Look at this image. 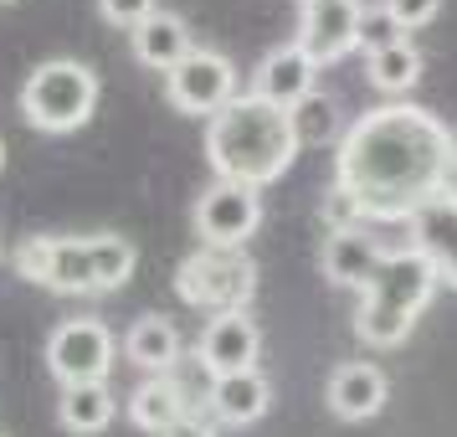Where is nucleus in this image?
Segmentation results:
<instances>
[{"label":"nucleus","mask_w":457,"mask_h":437,"mask_svg":"<svg viewBox=\"0 0 457 437\" xmlns=\"http://www.w3.org/2000/svg\"><path fill=\"white\" fill-rule=\"evenodd\" d=\"M453 149L457 134L436 113L416 104H380L345 129L334 181L360 201L365 222H411L427 201H436Z\"/></svg>","instance_id":"obj_1"},{"label":"nucleus","mask_w":457,"mask_h":437,"mask_svg":"<svg viewBox=\"0 0 457 437\" xmlns=\"http://www.w3.org/2000/svg\"><path fill=\"white\" fill-rule=\"evenodd\" d=\"M298 149L303 145L293 134V113L257 93H237L216 119H206V160L216 181L262 190L288 175Z\"/></svg>","instance_id":"obj_2"},{"label":"nucleus","mask_w":457,"mask_h":437,"mask_svg":"<svg viewBox=\"0 0 457 437\" xmlns=\"http://www.w3.org/2000/svg\"><path fill=\"white\" fill-rule=\"evenodd\" d=\"M436 268L416 248H395L380 257V268L370 273V283L360 289V309H354V334L375 345V350H395L411 324L421 319V309L436 293Z\"/></svg>","instance_id":"obj_3"},{"label":"nucleus","mask_w":457,"mask_h":437,"mask_svg":"<svg viewBox=\"0 0 457 437\" xmlns=\"http://www.w3.org/2000/svg\"><path fill=\"white\" fill-rule=\"evenodd\" d=\"M98 72L78 57H46L21 83V119L42 134H72L98 108Z\"/></svg>","instance_id":"obj_4"},{"label":"nucleus","mask_w":457,"mask_h":437,"mask_svg":"<svg viewBox=\"0 0 457 437\" xmlns=\"http://www.w3.org/2000/svg\"><path fill=\"white\" fill-rule=\"evenodd\" d=\"M175 293L190 309L216 314H247L257 293V263L242 248H195L175 268Z\"/></svg>","instance_id":"obj_5"},{"label":"nucleus","mask_w":457,"mask_h":437,"mask_svg":"<svg viewBox=\"0 0 457 437\" xmlns=\"http://www.w3.org/2000/svg\"><path fill=\"white\" fill-rule=\"evenodd\" d=\"M16 273L52 293H98L93 237H26L16 248Z\"/></svg>","instance_id":"obj_6"},{"label":"nucleus","mask_w":457,"mask_h":437,"mask_svg":"<svg viewBox=\"0 0 457 437\" xmlns=\"http://www.w3.org/2000/svg\"><path fill=\"white\" fill-rule=\"evenodd\" d=\"M113 330L104 319H62L57 330L46 334V371L57 375V386H93V381H108L113 371Z\"/></svg>","instance_id":"obj_7"},{"label":"nucleus","mask_w":457,"mask_h":437,"mask_svg":"<svg viewBox=\"0 0 457 437\" xmlns=\"http://www.w3.org/2000/svg\"><path fill=\"white\" fill-rule=\"evenodd\" d=\"M165 98H170L175 113L216 119V113L237 98V67H231L227 52H216V46H195L175 72H165Z\"/></svg>","instance_id":"obj_8"},{"label":"nucleus","mask_w":457,"mask_h":437,"mask_svg":"<svg viewBox=\"0 0 457 437\" xmlns=\"http://www.w3.org/2000/svg\"><path fill=\"white\" fill-rule=\"evenodd\" d=\"M262 227V196L237 181H216L195 201V231L201 248H247V237Z\"/></svg>","instance_id":"obj_9"},{"label":"nucleus","mask_w":457,"mask_h":437,"mask_svg":"<svg viewBox=\"0 0 457 437\" xmlns=\"http://www.w3.org/2000/svg\"><path fill=\"white\" fill-rule=\"evenodd\" d=\"M360 21H365L360 0H298V46L319 67L345 63L360 46Z\"/></svg>","instance_id":"obj_10"},{"label":"nucleus","mask_w":457,"mask_h":437,"mask_svg":"<svg viewBox=\"0 0 457 437\" xmlns=\"http://www.w3.org/2000/svg\"><path fill=\"white\" fill-rule=\"evenodd\" d=\"M257 350H262V330L252 324L247 314H216L206 330H201L195 360H201V371L211 381H221V375L257 371Z\"/></svg>","instance_id":"obj_11"},{"label":"nucleus","mask_w":457,"mask_h":437,"mask_svg":"<svg viewBox=\"0 0 457 437\" xmlns=\"http://www.w3.org/2000/svg\"><path fill=\"white\" fill-rule=\"evenodd\" d=\"M252 93L278 104V108H298L303 98L319 93V63L298 42L272 46L268 57L257 63V72H252Z\"/></svg>","instance_id":"obj_12"},{"label":"nucleus","mask_w":457,"mask_h":437,"mask_svg":"<svg viewBox=\"0 0 457 437\" xmlns=\"http://www.w3.org/2000/svg\"><path fill=\"white\" fill-rule=\"evenodd\" d=\"M386 396H391V386H386L380 366H370V360H345V366H334L329 412L339 416V422H370V416H380Z\"/></svg>","instance_id":"obj_13"},{"label":"nucleus","mask_w":457,"mask_h":437,"mask_svg":"<svg viewBox=\"0 0 457 437\" xmlns=\"http://www.w3.org/2000/svg\"><path fill=\"white\" fill-rule=\"evenodd\" d=\"M380 257H386V248H380L365 227L324 231L319 268H324V278H329V283H339V289H365V283H370V273L380 268Z\"/></svg>","instance_id":"obj_14"},{"label":"nucleus","mask_w":457,"mask_h":437,"mask_svg":"<svg viewBox=\"0 0 457 437\" xmlns=\"http://www.w3.org/2000/svg\"><path fill=\"white\" fill-rule=\"evenodd\" d=\"M406 227H411V248L436 268V278L447 289H457V206L436 196V201H427L416 211Z\"/></svg>","instance_id":"obj_15"},{"label":"nucleus","mask_w":457,"mask_h":437,"mask_svg":"<svg viewBox=\"0 0 457 437\" xmlns=\"http://www.w3.org/2000/svg\"><path fill=\"white\" fill-rule=\"evenodd\" d=\"M186 416H195V412H190V396L175 375H149V381H139V386L129 391V422L149 437H165L170 427H180Z\"/></svg>","instance_id":"obj_16"},{"label":"nucleus","mask_w":457,"mask_h":437,"mask_svg":"<svg viewBox=\"0 0 457 437\" xmlns=\"http://www.w3.org/2000/svg\"><path fill=\"white\" fill-rule=\"evenodd\" d=\"M129 42H134V57L145 67H154V72H175L195 52L186 16H175V11H154L139 31H129Z\"/></svg>","instance_id":"obj_17"},{"label":"nucleus","mask_w":457,"mask_h":437,"mask_svg":"<svg viewBox=\"0 0 457 437\" xmlns=\"http://www.w3.org/2000/svg\"><path fill=\"white\" fill-rule=\"evenodd\" d=\"M206 407H211V416L227 422V427H252V422L272 407V386H268V375L262 371L221 375V381H211Z\"/></svg>","instance_id":"obj_18"},{"label":"nucleus","mask_w":457,"mask_h":437,"mask_svg":"<svg viewBox=\"0 0 457 437\" xmlns=\"http://www.w3.org/2000/svg\"><path fill=\"white\" fill-rule=\"evenodd\" d=\"M124 360L139 366V371H149V375H170L180 366V330L170 324L165 314L134 319L129 334H124Z\"/></svg>","instance_id":"obj_19"},{"label":"nucleus","mask_w":457,"mask_h":437,"mask_svg":"<svg viewBox=\"0 0 457 437\" xmlns=\"http://www.w3.org/2000/svg\"><path fill=\"white\" fill-rule=\"evenodd\" d=\"M57 422H62V433L72 437H98L113 422V391H108V381H93V386H67L57 396Z\"/></svg>","instance_id":"obj_20"},{"label":"nucleus","mask_w":457,"mask_h":437,"mask_svg":"<svg viewBox=\"0 0 457 437\" xmlns=\"http://www.w3.org/2000/svg\"><path fill=\"white\" fill-rule=\"evenodd\" d=\"M421 83V52L411 42H395L386 52H370V88L386 98H406Z\"/></svg>","instance_id":"obj_21"},{"label":"nucleus","mask_w":457,"mask_h":437,"mask_svg":"<svg viewBox=\"0 0 457 437\" xmlns=\"http://www.w3.org/2000/svg\"><path fill=\"white\" fill-rule=\"evenodd\" d=\"M93 263H98V293H119L139 268V252L119 231H93Z\"/></svg>","instance_id":"obj_22"},{"label":"nucleus","mask_w":457,"mask_h":437,"mask_svg":"<svg viewBox=\"0 0 457 437\" xmlns=\"http://www.w3.org/2000/svg\"><path fill=\"white\" fill-rule=\"evenodd\" d=\"M288 113H293V134H298V145H303V149L345 139V134H339V108H334V98H324V93L303 98V104L288 108Z\"/></svg>","instance_id":"obj_23"},{"label":"nucleus","mask_w":457,"mask_h":437,"mask_svg":"<svg viewBox=\"0 0 457 437\" xmlns=\"http://www.w3.org/2000/svg\"><path fill=\"white\" fill-rule=\"evenodd\" d=\"M319 222H324V231H350V227H365V211H360V201L350 190L334 181L324 190V201H319Z\"/></svg>","instance_id":"obj_24"},{"label":"nucleus","mask_w":457,"mask_h":437,"mask_svg":"<svg viewBox=\"0 0 457 437\" xmlns=\"http://www.w3.org/2000/svg\"><path fill=\"white\" fill-rule=\"evenodd\" d=\"M406 42V31L391 21V11L386 5H375V11H365V21H360V46L365 52H386V46Z\"/></svg>","instance_id":"obj_25"},{"label":"nucleus","mask_w":457,"mask_h":437,"mask_svg":"<svg viewBox=\"0 0 457 437\" xmlns=\"http://www.w3.org/2000/svg\"><path fill=\"white\" fill-rule=\"evenodd\" d=\"M160 11V0H98V16L108 26H124V31H139Z\"/></svg>","instance_id":"obj_26"},{"label":"nucleus","mask_w":457,"mask_h":437,"mask_svg":"<svg viewBox=\"0 0 457 437\" xmlns=\"http://www.w3.org/2000/svg\"><path fill=\"white\" fill-rule=\"evenodd\" d=\"M386 11H391V21L401 31H421V26L436 21V11H442V0H380Z\"/></svg>","instance_id":"obj_27"},{"label":"nucleus","mask_w":457,"mask_h":437,"mask_svg":"<svg viewBox=\"0 0 457 437\" xmlns=\"http://www.w3.org/2000/svg\"><path fill=\"white\" fill-rule=\"evenodd\" d=\"M165 437H216V427L201 422V416H186V422H180V427H170Z\"/></svg>","instance_id":"obj_28"},{"label":"nucleus","mask_w":457,"mask_h":437,"mask_svg":"<svg viewBox=\"0 0 457 437\" xmlns=\"http://www.w3.org/2000/svg\"><path fill=\"white\" fill-rule=\"evenodd\" d=\"M436 196L457 206V149H453V160H447V170H442V190H436Z\"/></svg>","instance_id":"obj_29"},{"label":"nucleus","mask_w":457,"mask_h":437,"mask_svg":"<svg viewBox=\"0 0 457 437\" xmlns=\"http://www.w3.org/2000/svg\"><path fill=\"white\" fill-rule=\"evenodd\" d=\"M0 170H5V139H0Z\"/></svg>","instance_id":"obj_30"},{"label":"nucleus","mask_w":457,"mask_h":437,"mask_svg":"<svg viewBox=\"0 0 457 437\" xmlns=\"http://www.w3.org/2000/svg\"><path fill=\"white\" fill-rule=\"evenodd\" d=\"M0 5H16V0H0Z\"/></svg>","instance_id":"obj_31"}]
</instances>
